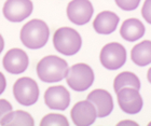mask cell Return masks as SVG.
<instances>
[{
  "mask_svg": "<svg viewBox=\"0 0 151 126\" xmlns=\"http://www.w3.org/2000/svg\"><path fill=\"white\" fill-rule=\"evenodd\" d=\"M50 37V29L47 23L42 19H34L22 27L19 38L25 47L38 50L47 44Z\"/></svg>",
  "mask_w": 151,
  "mask_h": 126,
  "instance_id": "6da1fadb",
  "label": "cell"
},
{
  "mask_svg": "<svg viewBox=\"0 0 151 126\" xmlns=\"http://www.w3.org/2000/svg\"><path fill=\"white\" fill-rule=\"evenodd\" d=\"M36 70L39 79L42 82L56 83L66 78L68 65L63 58L55 55H49L39 60Z\"/></svg>",
  "mask_w": 151,
  "mask_h": 126,
  "instance_id": "7a4b0ae2",
  "label": "cell"
},
{
  "mask_svg": "<svg viewBox=\"0 0 151 126\" xmlns=\"http://www.w3.org/2000/svg\"><path fill=\"white\" fill-rule=\"evenodd\" d=\"M53 45L57 52L66 56H73L81 49V36L76 29L62 27L54 32Z\"/></svg>",
  "mask_w": 151,
  "mask_h": 126,
  "instance_id": "3957f363",
  "label": "cell"
},
{
  "mask_svg": "<svg viewBox=\"0 0 151 126\" xmlns=\"http://www.w3.org/2000/svg\"><path fill=\"white\" fill-rule=\"evenodd\" d=\"M94 71L86 64H76L68 68L66 82L71 89L76 92H84L91 87L94 82Z\"/></svg>",
  "mask_w": 151,
  "mask_h": 126,
  "instance_id": "277c9868",
  "label": "cell"
},
{
  "mask_svg": "<svg viewBox=\"0 0 151 126\" xmlns=\"http://www.w3.org/2000/svg\"><path fill=\"white\" fill-rule=\"evenodd\" d=\"M13 95L19 104L29 107L37 102L39 98V86L32 78H19L13 85Z\"/></svg>",
  "mask_w": 151,
  "mask_h": 126,
  "instance_id": "5b68a950",
  "label": "cell"
},
{
  "mask_svg": "<svg viewBox=\"0 0 151 126\" xmlns=\"http://www.w3.org/2000/svg\"><path fill=\"white\" fill-rule=\"evenodd\" d=\"M99 60L106 69H120L126 62L125 47L118 42H111L106 44L101 51Z\"/></svg>",
  "mask_w": 151,
  "mask_h": 126,
  "instance_id": "8992f818",
  "label": "cell"
},
{
  "mask_svg": "<svg viewBox=\"0 0 151 126\" xmlns=\"http://www.w3.org/2000/svg\"><path fill=\"white\" fill-rule=\"evenodd\" d=\"M34 4L32 0H6L3 6V15L9 22L19 23L32 13Z\"/></svg>",
  "mask_w": 151,
  "mask_h": 126,
  "instance_id": "52a82bcc",
  "label": "cell"
},
{
  "mask_svg": "<svg viewBox=\"0 0 151 126\" xmlns=\"http://www.w3.org/2000/svg\"><path fill=\"white\" fill-rule=\"evenodd\" d=\"M118 104L123 112L127 114H137L142 108V98L139 89L134 87H123L116 92Z\"/></svg>",
  "mask_w": 151,
  "mask_h": 126,
  "instance_id": "ba28073f",
  "label": "cell"
},
{
  "mask_svg": "<svg viewBox=\"0 0 151 126\" xmlns=\"http://www.w3.org/2000/svg\"><path fill=\"white\" fill-rule=\"evenodd\" d=\"M94 8L88 0H73L67 6V16L76 25H85L91 21Z\"/></svg>",
  "mask_w": 151,
  "mask_h": 126,
  "instance_id": "9c48e42d",
  "label": "cell"
},
{
  "mask_svg": "<svg viewBox=\"0 0 151 126\" xmlns=\"http://www.w3.org/2000/svg\"><path fill=\"white\" fill-rule=\"evenodd\" d=\"M70 117L73 124L78 126H90L94 124L97 112L91 101L82 100L75 105L70 111Z\"/></svg>",
  "mask_w": 151,
  "mask_h": 126,
  "instance_id": "30bf717a",
  "label": "cell"
},
{
  "mask_svg": "<svg viewBox=\"0 0 151 126\" xmlns=\"http://www.w3.org/2000/svg\"><path fill=\"white\" fill-rule=\"evenodd\" d=\"M29 59L25 51L21 49H11L3 56V68L11 74H19L27 69Z\"/></svg>",
  "mask_w": 151,
  "mask_h": 126,
  "instance_id": "8fae6325",
  "label": "cell"
},
{
  "mask_svg": "<svg viewBox=\"0 0 151 126\" xmlns=\"http://www.w3.org/2000/svg\"><path fill=\"white\" fill-rule=\"evenodd\" d=\"M44 102L53 110H66L70 105L69 92L62 85L51 86L44 93Z\"/></svg>",
  "mask_w": 151,
  "mask_h": 126,
  "instance_id": "7c38bea8",
  "label": "cell"
},
{
  "mask_svg": "<svg viewBox=\"0 0 151 126\" xmlns=\"http://www.w3.org/2000/svg\"><path fill=\"white\" fill-rule=\"evenodd\" d=\"M88 101L94 105L97 117H106L112 112L113 100L110 93L105 89H94L86 97Z\"/></svg>",
  "mask_w": 151,
  "mask_h": 126,
  "instance_id": "4fadbf2b",
  "label": "cell"
},
{
  "mask_svg": "<svg viewBox=\"0 0 151 126\" xmlns=\"http://www.w3.org/2000/svg\"><path fill=\"white\" fill-rule=\"evenodd\" d=\"M120 22L119 16L111 11H103L95 17L93 22V28L97 34L110 35L118 27Z\"/></svg>",
  "mask_w": 151,
  "mask_h": 126,
  "instance_id": "5bb4252c",
  "label": "cell"
},
{
  "mask_svg": "<svg viewBox=\"0 0 151 126\" xmlns=\"http://www.w3.org/2000/svg\"><path fill=\"white\" fill-rule=\"evenodd\" d=\"M145 26L139 19H129L124 21L120 28V35L124 40L129 42L136 41L145 35Z\"/></svg>",
  "mask_w": 151,
  "mask_h": 126,
  "instance_id": "9a60e30c",
  "label": "cell"
},
{
  "mask_svg": "<svg viewBox=\"0 0 151 126\" xmlns=\"http://www.w3.org/2000/svg\"><path fill=\"white\" fill-rule=\"evenodd\" d=\"M131 58L133 63L140 67L151 64V41L145 40L136 44L131 51Z\"/></svg>",
  "mask_w": 151,
  "mask_h": 126,
  "instance_id": "2e32d148",
  "label": "cell"
},
{
  "mask_svg": "<svg viewBox=\"0 0 151 126\" xmlns=\"http://www.w3.org/2000/svg\"><path fill=\"white\" fill-rule=\"evenodd\" d=\"M0 125H35L34 117L26 111H10L0 120Z\"/></svg>",
  "mask_w": 151,
  "mask_h": 126,
  "instance_id": "e0dca14e",
  "label": "cell"
},
{
  "mask_svg": "<svg viewBox=\"0 0 151 126\" xmlns=\"http://www.w3.org/2000/svg\"><path fill=\"white\" fill-rule=\"evenodd\" d=\"M123 87H134L136 89H140V81L135 73L124 71L119 73L113 81L114 92H118Z\"/></svg>",
  "mask_w": 151,
  "mask_h": 126,
  "instance_id": "ac0fdd59",
  "label": "cell"
},
{
  "mask_svg": "<svg viewBox=\"0 0 151 126\" xmlns=\"http://www.w3.org/2000/svg\"><path fill=\"white\" fill-rule=\"evenodd\" d=\"M41 126H50V125H63L68 126L69 122L66 117L62 115V114L57 113H50L47 114L45 117L40 121Z\"/></svg>",
  "mask_w": 151,
  "mask_h": 126,
  "instance_id": "d6986e66",
  "label": "cell"
},
{
  "mask_svg": "<svg viewBox=\"0 0 151 126\" xmlns=\"http://www.w3.org/2000/svg\"><path fill=\"white\" fill-rule=\"evenodd\" d=\"M116 6L124 11H133L138 8L140 0H114Z\"/></svg>",
  "mask_w": 151,
  "mask_h": 126,
  "instance_id": "ffe728a7",
  "label": "cell"
},
{
  "mask_svg": "<svg viewBox=\"0 0 151 126\" xmlns=\"http://www.w3.org/2000/svg\"><path fill=\"white\" fill-rule=\"evenodd\" d=\"M142 15L148 24H151V0H146L142 9Z\"/></svg>",
  "mask_w": 151,
  "mask_h": 126,
  "instance_id": "44dd1931",
  "label": "cell"
},
{
  "mask_svg": "<svg viewBox=\"0 0 151 126\" xmlns=\"http://www.w3.org/2000/svg\"><path fill=\"white\" fill-rule=\"evenodd\" d=\"M12 105L6 99H0V120L6 115L8 112L12 111Z\"/></svg>",
  "mask_w": 151,
  "mask_h": 126,
  "instance_id": "7402d4cb",
  "label": "cell"
},
{
  "mask_svg": "<svg viewBox=\"0 0 151 126\" xmlns=\"http://www.w3.org/2000/svg\"><path fill=\"white\" fill-rule=\"evenodd\" d=\"M6 77L3 76L2 72H0V95H1L3 93V92L6 91Z\"/></svg>",
  "mask_w": 151,
  "mask_h": 126,
  "instance_id": "603a6c76",
  "label": "cell"
},
{
  "mask_svg": "<svg viewBox=\"0 0 151 126\" xmlns=\"http://www.w3.org/2000/svg\"><path fill=\"white\" fill-rule=\"evenodd\" d=\"M118 125H137V123L136 122H133V121H121V122H119L118 123Z\"/></svg>",
  "mask_w": 151,
  "mask_h": 126,
  "instance_id": "cb8c5ba5",
  "label": "cell"
},
{
  "mask_svg": "<svg viewBox=\"0 0 151 126\" xmlns=\"http://www.w3.org/2000/svg\"><path fill=\"white\" fill-rule=\"evenodd\" d=\"M3 49H4V40H3L2 36L0 35V54L3 51Z\"/></svg>",
  "mask_w": 151,
  "mask_h": 126,
  "instance_id": "d4e9b609",
  "label": "cell"
},
{
  "mask_svg": "<svg viewBox=\"0 0 151 126\" xmlns=\"http://www.w3.org/2000/svg\"><path fill=\"white\" fill-rule=\"evenodd\" d=\"M147 79H148V81L151 83V68L148 70V72H147Z\"/></svg>",
  "mask_w": 151,
  "mask_h": 126,
  "instance_id": "484cf974",
  "label": "cell"
},
{
  "mask_svg": "<svg viewBox=\"0 0 151 126\" xmlns=\"http://www.w3.org/2000/svg\"><path fill=\"white\" fill-rule=\"evenodd\" d=\"M149 125H151V122H150V123H149Z\"/></svg>",
  "mask_w": 151,
  "mask_h": 126,
  "instance_id": "4316f807",
  "label": "cell"
}]
</instances>
